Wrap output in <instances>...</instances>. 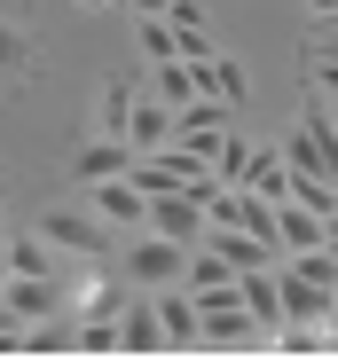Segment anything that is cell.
<instances>
[{"label":"cell","instance_id":"4fadbf2b","mask_svg":"<svg viewBox=\"0 0 338 361\" xmlns=\"http://www.w3.org/2000/svg\"><path fill=\"white\" fill-rule=\"evenodd\" d=\"M284 204H307V212L330 220V212H338V189H330L322 173H291V165H284Z\"/></svg>","mask_w":338,"mask_h":361},{"label":"cell","instance_id":"277c9868","mask_svg":"<svg viewBox=\"0 0 338 361\" xmlns=\"http://www.w3.org/2000/svg\"><path fill=\"white\" fill-rule=\"evenodd\" d=\"M197 244L229 267V275H244V267H275V244H260V235H244V228H220V220H205Z\"/></svg>","mask_w":338,"mask_h":361},{"label":"cell","instance_id":"5bb4252c","mask_svg":"<svg viewBox=\"0 0 338 361\" xmlns=\"http://www.w3.org/2000/svg\"><path fill=\"white\" fill-rule=\"evenodd\" d=\"M220 110H229L220 94H189V102H174V134H220V126H229Z\"/></svg>","mask_w":338,"mask_h":361},{"label":"cell","instance_id":"e0dca14e","mask_svg":"<svg viewBox=\"0 0 338 361\" xmlns=\"http://www.w3.org/2000/svg\"><path fill=\"white\" fill-rule=\"evenodd\" d=\"M32 71V32L16 16H0V79H24Z\"/></svg>","mask_w":338,"mask_h":361},{"label":"cell","instance_id":"52a82bcc","mask_svg":"<svg viewBox=\"0 0 338 361\" xmlns=\"http://www.w3.org/2000/svg\"><path fill=\"white\" fill-rule=\"evenodd\" d=\"M315 244H330V220L322 212H307V204H284V197H275V252H315Z\"/></svg>","mask_w":338,"mask_h":361},{"label":"cell","instance_id":"3957f363","mask_svg":"<svg viewBox=\"0 0 338 361\" xmlns=\"http://www.w3.org/2000/svg\"><path fill=\"white\" fill-rule=\"evenodd\" d=\"M87 212H95L102 228H142V212H150V197L134 189L126 173H110V180H87Z\"/></svg>","mask_w":338,"mask_h":361},{"label":"cell","instance_id":"7402d4cb","mask_svg":"<svg viewBox=\"0 0 338 361\" xmlns=\"http://www.w3.org/2000/svg\"><path fill=\"white\" fill-rule=\"evenodd\" d=\"M87 8H95V0H87Z\"/></svg>","mask_w":338,"mask_h":361},{"label":"cell","instance_id":"6da1fadb","mask_svg":"<svg viewBox=\"0 0 338 361\" xmlns=\"http://www.w3.org/2000/svg\"><path fill=\"white\" fill-rule=\"evenodd\" d=\"M32 235H40L55 259H102V244H110V228H102L95 212H40Z\"/></svg>","mask_w":338,"mask_h":361},{"label":"cell","instance_id":"8992f818","mask_svg":"<svg viewBox=\"0 0 338 361\" xmlns=\"http://www.w3.org/2000/svg\"><path fill=\"white\" fill-rule=\"evenodd\" d=\"M110 330H119V353H165L150 290H142V298H119V314H110Z\"/></svg>","mask_w":338,"mask_h":361},{"label":"cell","instance_id":"2e32d148","mask_svg":"<svg viewBox=\"0 0 338 361\" xmlns=\"http://www.w3.org/2000/svg\"><path fill=\"white\" fill-rule=\"evenodd\" d=\"M244 165H252V142H236L229 126H220V134H212V180H220V189H236Z\"/></svg>","mask_w":338,"mask_h":361},{"label":"cell","instance_id":"8fae6325","mask_svg":"<svg viewBox=\"0 0 338 361\" xmlns=\"http://www.w3.org/2000/svg\"><path fill=\"white\" fill-rule=\"evenodd\" d=\"M275 157H284L291 173H322V180H338V149H322V142H315L307 126H299V134H291L284 149H275Z\"/></svg>","mask_w":338,"mask_h":361},{"label":"cell","instance_id":"d6986e66","mask_svg":"<svg viewBox=\"0 0 338 361\" xmlns=\"http://www.w3.org/2000/svg\"><path fill=\"white\" fill-rule=\"evenodd\" d=\"M126 110H134V79H102V134H126Z\"/></svg>","mask_w":338,"mask_h":361},{"label":"cell","instance_id":"7c38bea8","mask_svg":"<svg viewBox=\"0 0 338 361\" xmlns=\"http://www.w3.org/2000/svg\"><path fill=\"white\" fill-rule=\"evenodd\" d=\"M150 94L174 110V102H189V94H205V87H197V71L181 63V55H165V63H150Z\"/></svg>","mask_w":338,"mask_h":361},{"label":"cell","instance_id":"9c48e42d","mask_svg":"<svg viewBox=\"0 0 338 361\" xmlns=\"http://www.w3.org/2000/svg\"><path fill=\"white\" fill-rule=\"evenodd\" d=\"M275 307H284V322H330V283L275 275Z\"/></svg>","mask_w":338,"mask_h":361},{"label":"cell","instance_id":"9a60e30c","mask_svg":"<svg viewBox=\"0 0 338 361\" xmlns=\"http://www.w3.org/2000/svg\"><path fill=\"white\" fill-rule=\"evenodd\" d=\"M0 259H8V275H55V283H64V267H55V252L40 244V235H16V244H0Z\"/></svg>","mask_w":338,"mask_h":361},{"label":"cell","instance_id":"ffe728a7","mask_svg":"<svg viewBox=\"0 0 338 361\" xmlns=\"http://www.w3.org/2000/svg\"><path fill=\"white\" fill-rule=\"evenodd\" d=\"M174 55V24L165 16H142V63H165Z\"/></svg>","mask_w":338,"mask_h":361},{"label":"cell","instance_id":"44dd1931","mask_svg":"<svg viewBox=\"0 0 338 361\" xmlns=\"http://www.w3.org/2000/svg\"><path fill=\"white\" fill-rule=\"evenodd\" d=\"M307 16H315V24H330V16H338V0H307Z\"/></svg>","mask_w":338,"mask_h":361},{"label":"cell","instance_id":"7a4b0ae2","mask_svg":"<svg viewBox=\"0 0 338 361\" xmlns=\"http://www.w3.org/2000/svg\"><path fill=\"white\" fill-rule=\"evenodd\" d=\"M142 228H150V235H165V244H181V252H189L197 235H205V204H197L189 189H157V197H150V212H142Z\"/></svg>","mask_w":338,"mask_h":361},{"label":"cell","instance_id":"30bf717a","mask_svg":"<svg viewBox=\"0 0 338 361\" xmlns=\"http://www.w3.org/2000/svg\"><path fill=\"white\" fill-rule=\"evenodd\" d=\"M126 165H134V149H126L119 134L79 142V157H71V173H79V180H110V173H126Z\"/></svg>","mask_w":338,"mask_h":361},{"label":"cell","instance_id":"5b68a950","mask_svg":"<svg viewBox=\"0 0 338 361\" xmlns=\"http://www.w3.org/2000/svg\"><path fill=\"white\" fill-rule=\"evenodd\" d=\"M181 244H165V235H134L126 244V275L142 283V290H157V283H181Z\"/></svg>","mask_w":338,"mask_h":361},{"label":"cell","instance_id":"ac0fdd59","mask_svg":"<svg viewBox=\"0 0 338 361\" xmlns=\"http://www.w3.org/2000/svg\"><path fill=\"white\" fill-rule=\"evenodd\" d=\"M236 189H252V197H284V157H275V149H252V165H244V180H236Z\"/></svg>","mask_w":338,"mask_h":361},{"label":"cell","instance_id":"ba28073f","mask_svg":"<svg viewBox=\"0 0 338 361\" xmlns=\"http://www.w3.org/2000/svg\"><path fill=\"white\" fill-rule=\"evenodd\" d=\"M150 307H157V338H165V345H197V298H189V290L157 283Z\"/></svg>","mask_w":338,"mask_h":361}]
</instances>
